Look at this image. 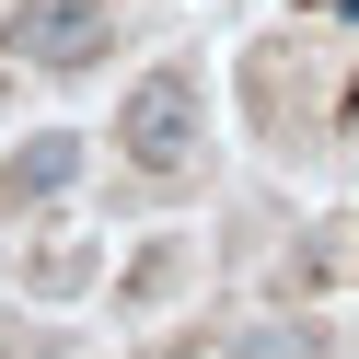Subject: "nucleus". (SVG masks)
Segmentation results:
<instances>
[{
    "label": "nucleus",
    "instance_id": "nucleus-2",
    "mask_svg": "<svg viewBox=\"0 0 359 359\" xmlns=\"http://www.w3.org/2000/svg\"><path fill=\"white\" fill-rule=\"evenodd\" d=\"M12 58H35V70H81V58H104V12H93V0H47V12L12 24Z\"/></svg>",
    "mask_w": 359,
    "mask_h": 359
},
{
    "label": "nucleus",
    "instance_id": "nucleus-3",
    "mask_svg": "<svg viewBox=\"0 0 359 359\" xmlns=\"http://www.w3.org/2000/svg\"><path fill=\"white\" fill-rule=\"evenodd\" d=\"M70 174H81V140H70V128H47V140H24V151H0V209H47Z\"/></svg>",
    "mask_w": 359,
    "mask_h": 359
},
{
    "label": "nucleus",
    "instance_id": "nucleus-1",
    "mask_svg": "<svg viewBox=\"0 0 359 359\" xmlns=\"http://www.w3.org/2000/svg\"><path fill=\"white\" fill-rule=\"evenodd\" d=\"M116 140H128V163H151V174L186 163V151H197V93H186V70H151L140 93H128V128H116Z\"/></svg>",
    "mask_w": 359,
    "mask_h": 359
},
{
    "label": "nucleus",
    "instance_id": "nucleus-4",
    "mask_svg": "<svg viewBox=\"0 0 359 359\" xmlns=\"http://www.w3.org/2000/svg\"><path fill=\"white\" fill-rule=\"evenodd\" d=\"M232 359H325V336H313V325H255Z\"/></svg>",
    "mask_w": 359,
    "mask_h": 359
}]
</instances>
